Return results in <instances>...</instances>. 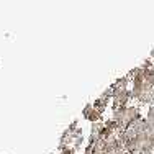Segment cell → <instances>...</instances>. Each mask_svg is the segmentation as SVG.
Listing matches in <instances>:
<instances>
[{
    "instance_id": "obj_4",
    "label": "cell",
    "mask_w": 154,
    "mask_h": 154,
    "mask_svg": "<svg viewBox=\"0 0 154 154\" xmlns=\"http://www.w3.org/2000/svg\"><path fill=\"white\" fill-rule=\"evenodd\" d=\"M146 118L149 120V122L154 123V105H151V107L148 108V113H146Z\"/></svg>"
},
{
    "instance_id": "obj_3",
    "label": "cell",
    "mask_w": 154,
    "mask_h": 154,
    "mask_svg": "<svg viewBox=\"0 0 154 154\" xmlns=\"http://www.w3.org/2000/svg\"><path fill=\"white\" fill-rule=\"evenodd\" d=\"M82 116H84L85 120H89V122H92V123H97V122H102V120H103V116H102L100 113H98L97 110L94 108L92 103H87L85 107H84Z\"/></svg>"
},
{
    "instance_id": "obj_1",
    "label": "cell",
    "mask_w": 154,
    "mask_h": 154,
    "mask_svg": "<svg viewBox=\"0 0 154 154\" xmlns=\"http://www.w3.org/2000/svg\"><path fill=\"white\" fill-rule=\"evenodd\" d=\"M112 118L115 120V122L120 125V128L125 131V130H128V128H131L139 118H143V116H141V112H139L138 107H123V108L115 110Z\"/></svg>"
},
{
    "instance_id": "obj_2",
    "label": "cell",
    "mask_w": 154,
    "mask_h": 154,
    "mask_svg": "<svg viewBox=\"0 0 154 154\" xmlns=\"http://www.w3.org/2000/svg\"><path fill=\"white\" fill-rule=\"evenodd\" d=\"M112 90H113V95H112V108H113V112L118 110V108L128 107V102L133 98L131 97V90H128V89H112Z\"/></svg>"
}]
</instances>
